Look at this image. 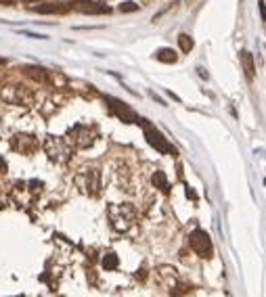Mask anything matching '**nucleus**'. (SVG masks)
Returning <instances> with one entry per match:
<instances>
[{"label":"nucleus","instance_id":"7ed1b4c3","mask_svg":"<svg viewBox=\"0 0 266 297\" xmlns=\"http://www.w3.org/2000/svg\"><path fill=\"white\" fill-rule=\"evenodd\" d=\"M0 95H2V99L6 100V103H15V105H32L34 103V95L21 84L4 86Z\"/></svg>","mask_w":266,"mask_h":297},{"label":"nucleus","instance_id":"6e6552de","mask_svg":"<svg viewBox=\"0 0 266 297\" xmlns=\"http://www.w3.org/2000/svg\"><path fill=\"white\" fill-rule=\"evenodd\" d=\"M105 100H107V105H109V109L120 117L122 122H126V124H136V122H140V117L132 111V109L128 107V105H124L122 100H117V99H113V97H105Z\"/></svg>","mask_w":266,"mask_h":297},{"label":"nucleus","instance_id":"2eb2a0df","mask_svg":"<svg viewBox=\"0 0 266 297\" xmlns=\"http://www.w3.org/2000/svg\"><path fill=\"white\" fill-rule=\"evenodd\" d=\"M151 180H153V186H158V189H160V191H163V193H168V191H170V184H168V178H166V176H163V172H155V174H153V178H151Z\"/></svg>","mask_w":266,"mask_h":297},{"label":"nucleus","instance_id":"f8f14e48","mask_svg":"<svg viewBox=\"0 0 266 297\" xmlns=\"http://www.w3.org/2000/svg\"><path fill=\"white\" fill-rule=\"evenodd\" d=\"M23 74H26L29 80H36L40 84L49 82V74H46V69H42V67H26V69H23Z\"/></svg>","mask_w":266,"mask_h":297},{"label":"nucleus","instance_id":"9b49d317","mask_svg":"<svg viewBox=\"0 0 266 297\" xmlns=\"http://www.w3.org/2000/svg\"><path fill=\"white\" fill-rule=\"evenodd\" d=\"M34 11L36 13H46V15H63V13H67L69 11V6L67 4H63V2H49V4H38V6H34Z\"/></svg>","mask_w":266,"mask_h":297},{"label":"nucleus","instance_id":"f3484780","mask_svg":"<svg viewBox=\"0 0 266 297\" xmlns=\"http://www.w3.org/2000/svg\"><path fill=\"white\" fill-rule=\"evenodd\" d=\"M178 46H181V50L183 52H189L193 49V40H191V36H186V34H181L178 36Z\"/></svg>","mask_w":266,"mask_h":297},{"label":"nucleus","instance_id":"4468645a","mask_svg":"<svg viewBox=\"0 0 266 297\" xmlns=\"http://www.w3.org/2000/svg\"><path fill=\"white\" fill-rule=\"evenodd\" d=\"M241 61H243V69H245V75L252 80L254 77V59H252V52L243 50L241 52Z\"/></svg>","mask_w":266,"mask_h":297},{"label":"nucleus","instance_id":"423d86ee","mask_svg":"<svg viewBox=\"0 0 266 297\" xmlns=\"http://www.w3.org/2000/svg\"><path fill=\"white\" fill-rule=\"evenodd\" d=\"M189 243H191V249L195 253H197L199 257H212V253H214V247H212V241H210V237H208V232L206 230H201V228H197V230H193L191 232V237H189Z\"/></svg>","mask_w":266,"mask_h":297},{"label":"nucleus","instance_id":"dca6fc26","mask_svg":"<svg viewBox=\"0 0 266 297\" xmlns=\"http://www.w3.org/2000/svg\"><path fill=\"white\" fill-rule=\"evenodd\" d=\"M117 264H120V260H117L115 253H107V255L103 257V268H105V270H115Z\"/></svg>","mask_w":266,"mask_h":297},{"label":"nucleus","instance_id":"9d476101","mask_svg":"<svg viewBox=\"0 0 266 297\" xmlns=\"http://www.w3.org/2000/svg\"><path fill=\"white\" fill-rule=\"evenodd\" d=\"M76 11L80 13H88V15H101V13H109V6H105L103 2H95V0H78L72 4Z\"/></svg>","mask_w":266,"mask_h":297},{"label":"nucleus","instance_id":"a211bd4d","mask_svg":"<svg viewBox=\"0 0 266 297\" xmlns=\"http://www.w3.org/2000/svg\"><path fill=\"white\" fill-rule=\"evenodd\" d=\"M120 11H122V13H134V11H138V4H134V2H124V4L120 6Z\"/></svg>","mask_w":266,"mask_h":297},{"label":"nucleus","instance_id":"1a4fd4ad","mask_svg":"<svg viewBox=\"0 0 266 297\" xmlns=\"http://www.w3.org/2000/svg\"><path fill=\"white\" fill-rule=\"evenodd\" d=\"M13 148L17 153H21V155H32L36 148H38V143H36V138L34 136H27V134H17L13 138Z\"/></svg>","mask_w":266,"mask_h":297},{"label":"nucleus","instance_id":"f257e3e1","mask_svg":"<svg viewBox=\"0 0 266 297\" xmlns=\"http://www.w3.org/2000/svg\"><path fill=\"white\" fill-rule=\"evenodd\" d=\"M136 220V209L130 203H117V205L109 207V222L117 232H126L132 228Z\"/></svg>","mask_w":266,"mask_h":297},{"label":"nucleus","instance_id":"6ab92c4d","mask_svg":"<svg viewBox=\"0 0 266 297\" xmlns=\"http://www.w3.org/2000/svg\"><path fill=\"white\" fill-rule=\"evenodd\" d=\"M15 0H0V4H13Z\"/></svg>","mask_w":266,"mask_h":297},{"label":"nucleus","instance_id":"20e7f679","mask_svg":"<svg viewBox=\"0 0 266 297\" xmlns=\"http://www.w3.org/2000/svg\"><path fill=\"white\" fill-rule=\"evenodd\" d=\"M44 148H46V155L53 159V161H57V163H63L69 159V147H67V140L63 138H59V136H49L46 138V143H44Z\"/></svg>","mask_w":266,"mask_h":297},{"label":"nucleus","instance_id":"39448f33","mask_svg":"<svg viewBox=\"0 0 266 297\" xmlns=\"http://www.w3.org/2000/svg\"><path fill=\"white\" fill-rule=\"evenodd\" d=\"M140 124H143V128H145V138H147V143H149L151 147H155L160 153H166V155H174V153H176V148L172 147L168 140L161 136L160 130H155L149 122H140Z\"/></svg>","mask_w":266,"mask_h":297},{"label":"nucleus","instance_id":"ddd939ff","mask_svg":"<svg viewBox=\"0 0 266 297\" xmlns=\"http://www.w3.org/2000/svg\"><path fill=\"white\" fill-rule=\"evenodd\" d=\"M155 59L161 61V63H176L178 54L172 50V49H160L158 52H155Z\"/></svg>","mask_w":266,"mask_h":297},{"label":"nucleus","instance_id":"0eeeda50","mask_svg":"<svg viewBox=\"0 0 266 297\" xmlns=\"http://www.w3.org/2000/svg\"><path fill=\"white\" fill-rule=\"evenodd\" d=\"M76 184H78V189H80L82 193H86V195H97V193H99V186H101L99 172H97L95 168L84 170L82 174H78Z\"/></svg>","mask_w":266,"mask_h":297},{"label":"nucleus","instance_id":"f03ea898","mask_svg":"<svg viewBox=\"0 0 266 297\" xmlns=\"http://www.w3.org/2000/svg\"><path fill=\"white\" fill-rule=\"evenodd\" d=\"M67 140H69V143H72L74 147H78V148H88V147H92V143L97 140V128L84 126V124H78V126H74L72 130H69Z\"/></svg>","mask_w":266,"mask_h":297}]
</instances>
